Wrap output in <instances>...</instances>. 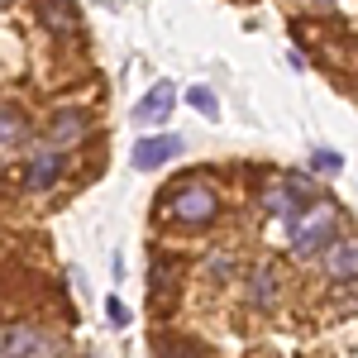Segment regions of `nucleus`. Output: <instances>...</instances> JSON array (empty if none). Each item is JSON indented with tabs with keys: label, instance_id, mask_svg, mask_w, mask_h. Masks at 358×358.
I'll use <instances>...</instances> for the list:
<instances>
[{
	"label": "nucleus",
	"instance_id": "f257e3e1",
	"mask_svg": "<svg viewBox=\"0 0 358 358\" xmlns=\"http://www.w3.org/2000/svg\"><path fill=\"white\" fill-rule=\"evenodd\" d=\"M158 220L163 224H182V229H206L220 220V196L210 182L201 177H182L177 187H167L158 196Z\"/></svg>",
	"mask_w": 358,
	"mask_h": 358
},
{
	"label": "nucleus",
	"instance_id": "9b49d317",
	"mask_svg": "<svg viewBox=\"0 0 358 358\" xmlns=\"http://www.w3.org/2000/svg\"><path fill=\"white\" fill-rule=\"evenodd\" d=\"M5 354L20 358V354H57L53 339H43V334H34L29 325H15V320H5Z\"/></svg>",
	"mask_w": 358,
	"mask_h": 358
},
{
	"label": "nucleus",
	"instance_id": "9d476101",
	"mask_svg": "<svg viewBox=\"0 0 358 358\" xmlns=\"http://www.w3.org/2000/svg\"><path fill=\"white\" fill-rule=\"evenodd\" d=\"M177 153H182V138H177V134H153V138H138V143H134V167L153 172V167L172 163Z\"/></svg>",
	"mask_w": 358,
	"mask_h": 358
},
{
	"label": "nucleus",
	"instance_id": "f03ea898",
	"mask_svg": "<svg viewBox=\"0 0 358 358\" xmlns=\"http://www.w3.org/2000/svg\"><path fill=\"white\" fill-rule=\"evenodd\" d=\"M334 229H339V206L334 201H310L301 215L292 220V253L296 258H315V253H325V239H334Z\"/></svg>",
	"mask_w": 358,
	"mask_h": 358
},
{
	"label": "nucleus",
	"instance_id": "39448f33",
	"mask_svg": "<svg viewBox=\"0 0 358 358\" xmlns=\"http://www.w3.org/2000/svg\"><path fill=\"white\" fill-rule=\"evenodd\" d=\"M86 134H91V115L72 110V106L53 110V115H48V129H43V138H48L53 148H77Z\"/></svg>",
	"mask_w": 358,
	"mask_h": 358
},
{
	"label": "nucleus",
	"instance_id": "4468645a",
	"mask_svg": "<svg viewBox=\"0 0 358 358\" xmlns=\"http://www.w3.org/2000/svg\"><path fill=\"white\" fill-rule=\"evenodd\" d=\"M24 110L15 106V101H5V124H0V143H5V153H15V143H24Z\"/></svg>",
	"mask_w": 358,
	"mask_h": 358
},
{
	"label": "nucleus",
	"instance_id": "f8f14e48",
	"mask_svg": "<svg viewBox=\"0 0 358 358\" xmlns=\"http://www.w3.org/2000/svg\"><path fill=\"white\" fill-rule=\"evenodd\" d=\"M38 15H43V24L53 34H67V38L82 34V15L72 10V0H38Z\"/></svg>",
	"mask_w": 358,
	"mask_h": 358
},
{
	"label": "nucleus",
	"instance_id": "f3484780",
	"mask_svg": "<svg viewBox=\"0 0 358 358\" xmlns=\"http://www.w3.org/2000/svg\"><path fill=\"white\" fill-rule=\"evenodd\" d=\"M106 315H110L115 330H124V325H129V310H124V301H120V296H110V301H106Z\"/></svg>",
	"mask_w": 358,
	"mask_h": 358
},
{
	"label": "nucleus",
	"instance_id": "423d86ee",
	"mask_svg": "<svg viewBox=\"0 0 358 358\" xmlns=\"http://www.w3.org/2000/svg\"><path fill=\"white\" fill-rule=\"evenodd\" d=\"M67 148H38L34 158L24 163V192H53L57 177H62V167H67V158H62Z\"/></svg>",
	"mask_w": 358,
	"mask_h": 358
},
{
	"label": "nucleus",
	"instance_id": "7ed1b4c3",
	"mask_svg": "<svg viewBox=\"0 0 358 358\" xmlns=\"http://www.w3.org/2000/svg\"><path fill=\"white\" fill-rule=\"evenodd\" d=\"M301 201H306V187L296 182V177H273V182L258 187V210H263L268 220H287L292 224L306 210Z\"/></svg>",
	"mask_w": 358,
	"mask_h": 358
},
{
	"label": "nucleus",
	"instance_id": "dca6fc26",
	"mask_svg": "<svg viewBox=\"0 0 358 358\" xmlns=\"http://www.w3.org/2000/svg\"><path fill=\"white\" fill-rule=\"evenodd\" d=\"M310 167H315V172H325V177H334V172L344 167V158H339L334 148H315V158H310Z\"/></svg>",
	"mask_w": 358,
	"mask_h": 358
},
{
	"label": "nucleus",
	"instance_id": "ddd939ff",
	"mask_svg": "<svg viewBox=\"0 0 358 358\" xmlns=\"http://www.w3.org/2000/svg\"><path fill=\"white\" fill-rule=\"evenodd\" d=\"M234 273H239V258H234L229 248H215V253L201 258V282H206V287H224Z\"/></svg>",
	"mask_w": 358,
	"mask_h": 358
},
{
	"label": "nucleus",
	"instance_id": "20e7f679",
	"mask_svg": "<svg viewBox=\"0 0 358 358\" xmlns=\"http://www.w3.org/2000/svg\"><path fill=\"white\" fill-rule=\"evenodd\" d=\"M282 287H287V273H282V263H258V268H248V282H244V296L253 310H277L282 301Z\"/></svg>",
	"mask_w": 358,
	"mask_h": 358
},
{
	"label": "nucleus",
	"instance_id": "0eeeda50",
	"mask_svg": "<svg viewBox=\"0 0 358 358\" xmlns=\"http://www.w3.org/2000/svg\"><path fill=\"white\" fill-rule=\"evenodd\" d=\"M177 277H182V263L167 258V253H158L148 263V306L153 310H167V306L177 301Z\"/></svg>",
	"mask_w": 358,
	"mask_h": 358
},
{
	"label": "nucleus",
	"instance_id": "2eb2a0df",
	"mask_svg": "<svg viewBox=\"0 0 358 358\" xmlns=\"http://www.w3.org/2000/svg\"><path fill=\"white\" fill-rule=\"evenodd\" d=\"M187 101H192V110H196V115H206V120H215V115H220V101H215V91H206V86H192V91H187Z\"/></svg>",
	"mask_w": 358,
	"mask_h": 358
},
{
	"label": "nucleus",
	"instance_id": "1a4fd4ad",
	"mask_svg": "<svg viewBox=\"0 0 358 358\" xmlns=\"http://www.w3.org/2000/svg\"><path fill=\"white\" fill-rule=\"evenodd\" d=\"M177 106V86L172 82H153L148 86V96L134 106V124H163L167 115Z\"/></svg>",
	"mask_w": 358,
	"mask_h": 358
},
{
	"label": "nucleus",
	"instance_id": "6e6552de",
	"mask_svg": "<svg viewBox=\"0 0 358 358\" xmlns=\"http://www.w3.org/2000/svg\"><path fill=\"white\" fill-rule=\"evenodd\" d=\"M320 273L330 277V282H354L358 277V234L330 239V248L320 253Z\"/></svg>",
	"mask_w": 358,
	"mask_h": 358
}]
</instances>
